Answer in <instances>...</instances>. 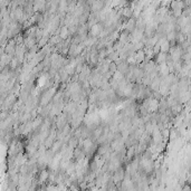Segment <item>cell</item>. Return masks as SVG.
I'll use <instances>...</instances> for the list:
<instances>
[{"label": "cell", "mask_w": 191, "mask_h": 191, "mask_svg": "<svg viewBox=\"0 0 191 191\" xmlns=\"http://www.w3.org/2000/svg\"><path fill=\"white\" fill-rule=\"evenodd\" d=\"M48 175H49V172H47V171H42V173H40V177H39V180L40 181H46L47 179H48Z\"/></svg>", "instance_id": "2"}, {"label": "cell", "mask_w": 191, "mask_h": 191, "mask_svg": "<svg viewBox=\"0 0 191 191\" xmlns=\"http://www.w3.org/2000/svg\"><path fill=\"white\" fill-rule=\"evenodd\" d=\"M134 57H135V60H136V64L138 65L141 64L142 62H144V59H145V53H144V50L143 49L136 50L135 54H134Z\"/></svg>", "instance_id": "1"}, {"label": "cell", "mask_w": 191, "mask_h": 191, "mask_svg": "<svg viewBox=\"0 0 191 191\" xmlns=\"http://www.w3.org/2000/svg\"><path fill=\"white\" fill-rule=\"evenodd\" d=\"M175 1H179V2H180V1H182V0H175Z\"/></svg>", "instance_id": "3"}]
</instances>
